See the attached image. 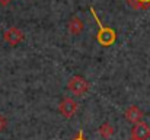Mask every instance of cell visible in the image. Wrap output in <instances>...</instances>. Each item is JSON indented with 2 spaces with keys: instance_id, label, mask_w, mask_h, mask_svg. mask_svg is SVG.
<instances>
[{
  "instance_id": "3",
  "label": "cell",
  "mask_w": 150,
  "mask_h": 140,
  "mask_svg": "<svg viewBox=\"0 0 150 140\" xmlns=\"http://www.w3.org/2000/svg\"><path fill=\"white\" fill-rule=\"evenodd\" d=\"M77 109H79V104H77V101H74L73 98H64V99L60 102V105H58V111H60V114H61L64 118H71V117H74V114L77 112Z\"/></svg>"
},
{
  "instance_id": "1",
  "label": "cell",
  "mask_w": 150,
  "mask_h": 140,
  "mask_svg": "<svg viewBox=\"0 0 150 140\" xmlns=\"http://www.w3.org/2000/svg\"><path fill=\"white\" fill-rule=\"evenodd\" d=\"M91 12H92V16H93L95 22H96L98 26H99V32H98V35H96L98 43L103 47L112 45V44L115 43V40H117V34H115V31H114L112 28H109V26H105V25L100 22V19L98 18V15H96V10H95L93 7H91Z\"/></svg>"
},
{
  "instance_id": "6",
  "label": "cell",
  "mask_w": 150,
  "mask_h": 140,
  "mask_svg": "<svg viewBox=\"0 0 150 140\" xmlns=\"http://www.w3.org/2000/svg\"><path fill=\"white\" fill-rule=\"evenodd\" d=\"M124 117L128 123H133V124H137V123H142L143 121V117H144V112L137 107V105H131L125 109L124 112Z\"/></svg>"
},
{
  "instance_id": "8",
  "label": "cell",
  "mask_w": 150,
  "mask_h": 140,
  "mask_svg": "<svg viewBox=\"0 0 150 140\" xmlns=\"http://www.w3.org/2000/svg\"><path fill=\"white\" fill-rule=\"evenodd\" d=\"M98 133H99V136L102 139L105 140H109L112 136H114V133H115V129H114V126L111 124V123H102L99 126V129H98Z\"/></svg>"
},
{
  "instance_id": "10",
  "label": "cell",
  "mask_w": 150,
  "mask_h": 140,
  "mask_svg": "<svg viewBox=\"0 0 150 140\" xmlns=\"http://www.w3.org/2000/svg\"><path fill=\"white\" fill-rule=\"evenodd\" d=\"M6 127H7V118L3 114H0V131H4Z\"/></svg>"
},
{
  "instance_id": "9",
  "label": "cell",
  "mask_w": 150,
  "mask_h": 140,
  "mask_svg": "<svg viewBox=\"0 0 150 140\" xmlns=\"http://www.w3.org/2000/svg\"><path fill=\"white\" fill-rule=\"evenodd\" d=\"M127 3L134 9V10H140V9H149L150 7V0H127Z\"/></svg>"
},
{
  "instance_id": "13",
  "label": "cell",
  "mask_w": 150,
  "mask_h": 140,
  "mask_svg": "<svg viewBox=\"0 0 150 140\" xmlns=\"http://www.w3.org/2000/svg\"><path fill=\"white\" fill-rule=\"evenodd\" d=\"M128 140H137V139H134V137H130V139H128Z\"/></svg>"
},
{
  "instance_id": "11",
  "label": "cell",
  "mask_w": 150,
  "mask_h": 140,
  "mask_svg": "<svg viewBox=\"0 0 150 140\" xmlns=\"http://www.w3.org/2000/svg\"><path fill=\"white\" fill-rule=\"evenodd\" d=\"M71 140H86V137H85V133H83V130H79L77 136H76L74 139H71Z\"/></svg>"
},
{
  "instance_id": "4",
  "label": "cell",
  "mask_w": 150,
  "mask_h": 140,
  "mask_svg": "<svg viewBox=\"0 0 150 140\" xmlns=\"http://www.w3.org/2000/svg\"><path fill=\"white\" fill-rule=\"evenodd\" d=\"M23 38H25V34L19 28H16V26H10V28H7L3 32V40L12 47L19 45L23 41Z\"/></svg>"
},
{
  "instance_id": "12",
  "label": "cell",
  "mask_w": 150,
  "mask_h": 140,
  "mask_svg": "<svg viewBox=\"0 0 150 140\" xmlns=\"http://www.w3.org/2000/svg\"><path fill=\"white\" fill-rule=\"evenodd\" d=\"M10 1H12V0H0V4H1V6H7Z\"/></svg>"
},
{
  "instance_id": "7",
  "label": "cell",
  "mask_w": 150,
  "mask_h": 140,
  "mask_svg": "<svg viewBox=\"0 0 150 140\" xmlns=\"http://www.w3.org/2000/svg\"><path fill=\"white\" fill-rule=\"evenodd\" d=\"M67 29H69V32L71 35H79V34L83 32L85 23H83V21L79 16H73V18H70V21L67 23Z\"/></svg>"
},
{
  "instance_id": "2",
  "label": "cell",
  "mask_w": 150,
  "mask_h": 140,
  "mask_svg": "<svg viewBox=\"0 0 150 140\" xmlns=\"http://www.w3.org/2000/svg\"><path fill=\"white\" fill-rule=\"evenodd\" d=\"M67 89L73 93L74 96H83L85 93H88V91H89V82L85 77L76 75V76H71L69 79Z\"/></svg>"
},
{
  "instance_id": "5",
  "label": "cell",
  "mask_w": 150,
  "mask_h": 140,
  "mask_svg": "<svg viewBox=\"0 0 150 140\" xmlns=\"http://www.w3.org/2000/svg\"><path fill=\"white\" fill-rule=\"evenodd\" d=\"M131 137L137 140H147L150 139V126L147 123L142 121L133 126L131 129Z\"/></svg>"
}]
</instances>
